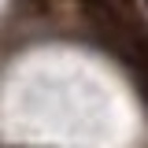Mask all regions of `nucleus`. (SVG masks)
Returning <instances> with one entry per match:
<instances>
[{"mask_svg":"<svg viewBox=\"0 0 148 148\" xmlns=\"http://www.w3.org/2000/svg\"><path fill=\"white\" fill-rule=\"evenodd\" d=\"M37 4H45V0H37Z\"/></svg>","mask_w":148,"mask_h":148,"instance_id":"1","label":"nucleus"}]
</instances>
